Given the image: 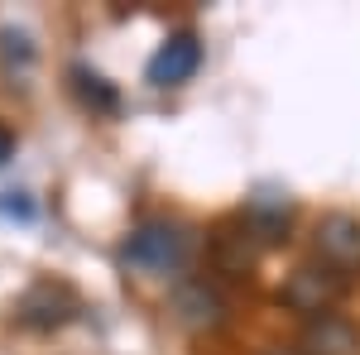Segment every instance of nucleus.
Listing matches in <instances>:
<instances>
[{
    "label": "nucleus",
    "mask_w": 360,
    "mask_h": 355,
    "mask_svg": "<svg viewBox=\"0 0 360 355\" xmlns=\"http://www.w3.org/2000/svg\"><path fill=\"white\" fill-rule=\"evenodd\" d=\"M346 293H351V278L346 273L327 269V264H303V269L288 273V283L278 288V302L293 307V312H303L307 322H312V317H327Z\"/></svg>",
    "instance_id": "obj_2"
},
{
    "label": "nucleus",
    "mask_w": 360,
    "mask_h": 355,
    "mask_svg": "<svg viewBox=\"0 0 360 355\" xmlns=\"http://www.w3.org/2000/svg\"><path fill=\"white\" fill-rule=\"evenodd\" d=\"M264 355H298V351H264Z\"/></svg>",
    "instance_id": "obj_13"
},
{
    "label": "nucleus",
    "mask_w": 360,
    "mask_h": 355,
    "mask_svg": "<svg viewBox=\"0 0 360 355\" xmlns=\"http://www.w3.org/2000/svg\"><path fill=\"white\" fill-rule=\"evenodd\" d=\"M312 240H317V254H322V264L336 273H360V221L346 217V212H332V217L317 221V231H312Z\"/></svg>",
    "instance_id": "obj_4"
},
{
    "label": "nucleus",
    "mask_w": 360,
    "mask_h": 355,
    "mask_svg": "<svg viewBox=\"0 0 360 355\" xmlns=\"http://www.w3.org/2000/svg\"><path fill=\"white\" fill-rule=\"evenodd\" d=\"M173 312H178V322L193 331H212L226 322V298L207 283V278H183L178 288H173Z\"/></svg>",
    "instance_id": "obj_7"
},
{
    "label": "nucleus",
    "mask_w": 360,
    "mask_h": 355,
    "mask_svg": "<svg viewBox=\"0 0 360 355\" xmlns=\"http://www.w3.org/2000/svg\"><path fill=\"white\" fill-rule=\"evenodd\" d=\"M202 67V44H197L193 29H178L159 44V53L149 58V86H183L193 82V72Z\"/></svg>",
    "instance_id": "obj_5"
},
{
    "label": "nucleus",
    "mask_w": 360,
    "mask_h": 355,
    "mask_svg": "<svg viewBox=\"0 0 360 355\" xmlns=\"http://www.w3.org/2000/svg\"><path fill=\"white\" fill-rule=\"evenodd\" d=\"M77 312H82V302L72 293V283H63V278H39V283H29V293L20 298V322L34 331L68 327Z\"/></svg>",
    "instance_id": "obj_3"
},
{
    "label": "nucleus",
    "mask_w": 360,
    "mask_h": 355,
    "mask_svg": "<svg viewBox=\"0 0 360 355\" xmlns=\"http://www.w3.org/2000/svg\"><path fill=\"white\" fill-rule=\"evenodd\" d=\"M259 259V240L250 235L245 221H226L212 231V269L226 273V278H245Z\"/></svg>",
    "instance_id": "obj_6"
},
{
    "label": "nucleus",
    "mask_w": 360,
    "mask_h": 355,
    "mask_svg": "<svg viewBox=\"0 0 360 355\" xmlns=\"http://www.w3.org/2000/svg\"><path fill=\"white\" fill-rule=\"evenodd\" d=\"M240 221L250 226V235H255L259 245H278V240L288 235V226H293V202H288V192L259 188L245 202V217Z\"/></svg>",
    "instance_id": "obj_8"
},
{
    "label": "nucleus",
    "mask_w": 360,
    "mask_h": 355,
    "mask_svg": "<svg viewBox=\"0 0 360 355\" xmlns=\"http://www.w3.org/2000/svg\"><path fill=\"white\" fill-rule=\"evenodd\" d=\"M0 53H5V58H20V63H29V58H34V49H29V34L0 29Z\"/></svg>",
    "instance_id": "obj_11"
},
{
    "label": "nucleus",
    "mask_w": 360,
    "mask_h": 355,
    "mask_svg": "<svg viewBox=\"0 0 360 355\" xmlns=\"http://www.w3.org/2000/svg\"><path fill=\"white\" fill-rule=\"evenodd\" d=\"M188 250H193L188 226H178V221H144V226L130 231L120 254H125V264H135L144 273H168L188 259Z\"/></svg>",
    "instance_id": "obj_1"
},
{
    "label": "nucleus",
    "mask_w": 360,
    "mask_h": 355,
    "mask_svg": "<svg viewBox=\"0 0 360 355\" xmlns=\"http://www.w3.org/2000/svg\"><path fill=\"white\" fill-rule=\"evenodd\" d=\"M72 86L91 110H115V86H106V77H96L86 67H72Z\"/></svg>",
    "instance_id": "obj_10"
},
{
    "label": "nucleus",
    "mask_w": 360,
    "mask_h": 355,
    "mask_svg": "<svg viewBox=\"0 0 360 355\" xmlns=\"http://www.w3.org/2000/svg\"><path fill=\"white\" fill-rule=\"evenodd\" d=\"M10 154H15V135H10V130H5V125H0V164H5V159H10Z\"/></svg>",
    "instance_id": "obj_12"
},
{
    "label": "nucleus",
    "mask_w": 360,
    "mask_h": 355,
    "mask_svg": "<svg viewBox=\"0 0 360 355\" xmlns=\"http://www.w3.org/2000/svg\"><path fill=\"white\" fill-rule=\"evenodd\" d=\"M298 355H360V327L351 317H312L298 336Z\"/></svg>",
    "instance_id": "obj_9"
}]
</instances>
